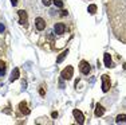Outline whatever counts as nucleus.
I'll list each match as a JSON object with an SVG mask.
<instances>
[{
	"instance_id": "nucleus-1",
	"label": "nucleus",
	"mask_w": 126,
	"mask_h": 125,
	"mask_svg": "<svg viewBox=\"0 0 126 125\" xmlns=\"http://www.w3.org/2000/svg\"><path fill=\"white\" fill-rule=\"evenodd\" d=\"M110 86H111V82H110V77L109 75H102V90L103 91H109Z\"/></svg>"
},
{
	"instance_id": "nucleus-2",
	"label": "nucleus",
	"mask_w": 126,
	"mask_h": 125,
	"mask_svg": "<svg viewBox=\"0 0 126 125\" xmlns=\"http://www.w3.org/2000/svg\"><path fill=\"white\" fill-rule=\"evenodd\" d=\"M74 77V67L73 66H67L64 70L62 71V78L64 79H71Z\"/></svg>"
},
{
	"instance_id": "nucleus-3",
	"label": "nucleus",
	"mask_w": 126,
	"mask_h": 125,
	"mask_svg": "<svg viewBox=\"0 0 126 125\" xmlns=\"http://www.w3.org/2000/svg\"><path fill=\"white\" fill-rule=\"evenodd\" d=\"M79 70H80V73L85 74V75H86V74H89L90 70H91V69H90L89 62H86V61H82V62H80V63H79Z\"/></svg>"
},
{
	"instance_id": "nucleus-4",
	"label": "nucleus",
	"mask_w": 126,
	"mask_h": 125,
	"mask_svg": "<svg viewBox=\"0 0 126 125\" xmlns=\"http://www.w3.org/2000/svg\"><path fill=\"white\" fill-rule=\"evenodd\" d=\"M74 117H75V120H77L78 124H83V123H85V116H83V113L80 110H78V109H74Z\"/></svg>"
},
{
	"instance_id": "nucleus-5",
	"label": "nucleus",
	"mask_w": 126,
	"mask_h": 125,
	"mask_svg": "<svg viewBox=\"0 0 126 125\" xmlns=\"http://www.w3.org/2000/svg\"><path fill=\"white\" fill-rule=\"evenodd\" d=\"M19 19H20V24L27 26V20H28V16H27V12L23 10L19 11Z\"/></svg>"
},
{
	"instance_id": "nucleus-6",
	"label": "nucleus",
	"mask_w": 126,
	"mask_h": 125,
	"mask_svg": "<svg viewBox=\"0 0 126 125\" xmlns=\"http://www.w3.org/2000/svg\"><path fill=\"white\" fill-rule=\"evenodd\" d=\"M35 26H36V28L39 31H43L44 28H46V22H44L42 18H36V20H35Z\"/></svg>"
},
{
	"instance_id": "nucleus-7",
	"label": "nucleus",
	"mask_w": 126,
	"mask_h": 125,
	"mask_svg": "<svg viewBox=\"0 0 126 125\" xmlns=\"http://www.w3.org/2000/svg\"><path fill=\"white\" fill-rule=\"evenodd\" d=\"M54 30H55V34L56 35H62L63 32H64L66 27H64V24H63V23H56L55 27H54Z\"/></svg>"
},
{
	"instance_id": "nucleus-8",
	"label": "nucleus",
	"mask_w": 126,
	"mask_h": 125,
	"mask_svg": "<svg viewBox=\"0 0 126 125\" xmlns=\"http://www.w3.org/2000/svg\"><path fill=\"white\" fill-rule=\"evenodd\" d=\"M19 110L23 113V114H26V116H28L30 114V109H28V106H27V104L26 102H20L19 104Z\"/></svg>"
},
{
	"instance_id": "nucleus-9",
	"label": "nucleus",
	"mask_w": 126,
	"mask_h": 125,
	"mask_svg": "<svg viewBox=\"0 0 126 125\" xmlns=\"http://www.w3.org/2000/svg\"><path fill=\"white\" fill-rule=\"evenodd\" d=\"M103 113H105V108L101 104H97V105H95V116H97V117H101V116H103Z\"/></svg>"
},
{
	"instance_id": "nucleus-10",
	"label": "nucleus",
	"mask_w": 126,
	"mask_h": 125,
	"mask_svg": "<svg viewBox=\"0 0 126 125\" xmlns=\"http://www.w3.org/2000/svg\"><path fill=\"white\" fill-rule=\"evenodd\" d=\"M103 62H105V65H106V67H113L111 66V56H110V54H105Z\"/></svg>"
},
{
	"instance_id": "nucleus-11",
	"label": "nucleus",
	"mask_w": 126,
	"mask_h": 125,
	"mask_svg": "<svg viewBox=\"0 0 126 125\" xmlns=\"http://www.w3.org/2000/svg\"><path fill=\"white\" fill-rule=\"evenodd\" d=\"M17 78H19V69H14V71H12V75H11V82L16 81Z\"/></svg>"
},
{
	"instance_id": "nucleus-12",
	"label": "nucleus",
	"mask_w": 126,
	"mask_h": 125,
	"mask_svg": "<svg viewBox=\"0 0 126 125\" xmlns=\"http://www.w3.org/2000/svg\"><path fill=\"white\" fill-rule=\"evenodd\" d=\"M115 121L117 123H126V114H118Z\"/></svg>"
},
{
	"instance_id": "nucleus-13",
	"label": "nucleus",
	"mask_w": 126,
	"mask_h": 125,
	"mask_svg": "<svg viewBox=\"0 0 126 125\" xmlns=\"http://www.w3.org/2000/svg\"><path fill=\"white\" fill-rule=\"evenodd\" d=\"M67 53H68V50H66L64 53H62V54H61V55L58 56V59H56V62H58V63H61V62L63 61V59L66 58V55H67Z\"/></svg>"
},
{
	"instance_id": "nucleus-14",
	"label": "nucleus",
	"mask_w": 126,
	"mask_h": 125,
	"mask_svg": "<svg viewBox=\"0 0 126 125\" xmlns=\"http://www.w3.org/2000/svg\"><path fill=\"white\" fill-rule=\"evenodd\" d=\"M87 11L90 14H95V12H97V5H95V4H90L89 8H87Z\"/></svg>"
},
{
	"instance_id": "nucleus-15",
	"label": "nucleus",
	"mask_w": 126,
	"mask_h": 125,
	"mask_svg": "<svg viewBox=\"0 0 126 125\" xmlns=\"http://www.w3.org/2000/svg\"><path fill=\"white\" fill-rule=\"evenodd\" d=\"M54 4H55L56 7H59V8L63 7V1H62V0H54Z\"/></svg>"
},
{
	"instance_id": "nucleus-16",
	"label": "nucleus",
	"mask_w": 126,
	"mask_h": 125,
	"mask_svg": "<svg viewBox=\"0 0 126 125\" xmlns=\"http://www.w3.org/2000/svg\"><path fill=\"white\" fill-rule=\"evenodd\" d=\"M51 1H52V0H42V3H43L44 5H50Z\"/></svg>"
},
{
	"instance_id": "nucleus-17",
	"label": "nucleus",
	"mask_w": 126,
	"mask_h": 125,
	"mask_svg": "<svg viewBox=\"0 0 126 125\" xmlns=\"http://www.w3.org/2000/svg\"><path fill=\"white\" fill-rule=\"evenodd\" d=\"M4 67H5V63H4L3 61H0V70L4 71Z\"/></svg>"
},
{
	"instance_id": "nucleus-18",
	"label": "nucleus",
	"mask_w": 126,
	"mask_h": 125,
	"mask_svg": "<svg viewBox=\"0 0 126 125\" xmlns=\"http://www.w3.org/2000/svg\"><path fill=\"white\" fill-rule=\"evenodd\" d=\"M61 15H62V16H66V15H67V11H64V10H63Z\"/></svg>"
},
{
	"instance_id": "nucleus-19",
	"label": "nucleus",
	"mask_w": 126,
	"mask_h": 125,
	"mask_svg": "<svg viewBox=\"0 0 126 125\" xmlns=\"http://www.w3.org/2000/svg\"><path fill=\"white\" fill-rule=\"evenodd\" d=\"M11 3H12V5H16L17 4V0H11Z\"/></svg>"
},
{
	"instance_id": "nucleus-20",
	"label": "nucleus",
	"mask_w": 126,
	"mask_h": 125,
	"mask_svg": "<svg viewBox=\"0 0 126 125\" xmlns=\"http://www.w3.org/2000/svg\"><path fill=\"white\" fill-rule=\"evenodd\" d=\"M3 31H4V26L0 24V32H3Z\"/></svg>"
}]
</instances>
